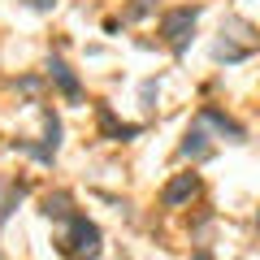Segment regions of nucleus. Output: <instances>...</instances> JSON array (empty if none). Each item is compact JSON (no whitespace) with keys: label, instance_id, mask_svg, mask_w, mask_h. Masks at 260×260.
Instances as JSON below:
<instances>
[{"label":"nucleus","instance_id":"obj_13","mask_svg":"<svg viewBox=\"0 0 260 260\" xmlns=\"http://www.w3.org/2000/svg\"><path fill=\"white\" fill-rule=\"evenodd\" d=\"M143 13H148V0H135V5H130V13H126V18H143Z\"/></svg>","mask_w":260,"mask_h":260},{"label":"nucleus","instance_id":"obj_3","mask_svg":"<svg viewBox=\"0 0 260 260\" xmlns=\"http://www.w3.org/2000/svg\"><path fill=\"white\" fill-rule=\"evenodd\" d=\"M13 148H22V152H30L35 160L52 165L56 148H61V121H56V113H44V143H13Z\"/></svg>","mask_w":260,"mask_h":260},{"label":"nucleus","instance_id":"obj_11","mask_svg":"<svg viewBox=\"0 0 260 260\" xmlns=\"http://www.w3.org/2000/svg\"><path fill=\"white\" fill-rule=\"evenodd\" d=\"M213 56L230 65V61H243V56H247V48H243V44H230V39H221V44L213 48Z\"/></svg>","mask_w":260,"mask_h":260},{"label":"nucleus","instance_id":"obj_5","mask_svg":"<svg viewBox=\"0 0 260 260\" xmlns=\"http://www.w3.org/2000/svg\"><path fill=\"white\" fill-rule=\"evenodd\" d=\"M195 191H200V178H195V174H178L174 182L165 186V195H160V200H165V208H178V204H186Z\"/></svg>","mask_w":260,"mask_h":260},{"label":"nucleus","instance_id":"obj_7","mask_svg":"<svg viewBox=\"0 0 260 260\" xmlns=\"http://www.w3.org/2000/svg\"><path fill=\"white\" fill-rule=\"evenodd\" d=\"M182 156H191V160H204V156H208V135H204V126L186 130V139H182Z\"/></svg>","mask_w":260,"mask_h":260},{"label":"nucleus","instance_id":"obj_8","mask_svg":"<svg viewBox=\"0 0 260 260\" xmlns=\"http://www.w3.org/2000/svg\"><path fill=\"white\" fill-rule=\"evenodd\" d=\"M44 217H52V221H70V217H74V208H70V195H65V191L48 195V200H44Z\"/></svg>","mask_w":260,"mask_h":260},{"label":"nucleus","instance_id":"obj_12","mask_svg":"<svg viewBox=\"0 0 260 260\" xmlns=\"http://www.w3.org/2000/svg\"><path fill=\"white\" fill-rule=\"evenodd\" d=\"M18 87H22V91H26V95H35V91H39V78H35V74H26V78H22V83H18Z\"/></svg>","mask_w":260,"mask_h":260},{"label":"nucleus","instance_id":"obj_15","mask_svg":"<svg viewBox=\"0 0 260 260\" xmlns=\"http://www.w3.org/2000/svg\"><path fill=\"white\" fill-rule=\"evenodd\" d=\"M52 5H56V0H35V9H44V13L52 9Z\"/></svg>","mask_w":260,"mask_h":260},{"label":"nucleus","instance_id":"obj_9","mask_svg":"<svg viewBox=\"0 0 260 260\" xmlns=\"http://www.w3.org/2000/svg\"><path fill=\"white\" fill-rule=\"evenodd\" d=\"M204 121H213V126L221 130V135H230L234 143H243V126H239V121H230L221 109H204Z\"/></svg>","mask_w":260,"mask_h":260},{"label":"nucleus","instance_id":"obj_6","mask_svg":"<svg viewBox=\"0 0 260 260\" xmlns=\"http://www.w3.org/2000/svg\"><path fill=\"white\" fill-rule=\"evenodd\" d=\"M48 78H52V83L61 87V95H70V100H78V95H83V87H78L74 70H70L61 56H52V61H48Z\"/></svg>","mask_w":260,"mask_h":260},{"label":"nucleus","instance_id":"obj_10","mask_svg":"<svg viewBox=\"0 0 260 260\" xmlns=\"http://www.w3.org/2000/svg\"><path fill=\"white\" fill-rule=\"evenodd\" d=\"M26 191H30V186H26V182H13V186H9V191L0 195V221H5V217H9V213H13V208H18V204H22V195H26Z\"/></svg>","mask_w":260,"mask_h":260},{"label":"nucleus","instance_id":"obj_2","mask_svg":"<svg viewBox=\"0 0 260 260\" xmlns=\"http://www.w3.org/2000/svg\"><path fill=\"white\" fill-rule=\"evenodd\" d=\"M195 18H200V9H169L165 18H160V35H165V44L174 48V56L186 52L191 30H195Z\"/></svg>","mask_w":260,"mask_h":260},{"label":"nucleus","instance_id":"obj_1","mask_svg":"<svg viewBox=\"0 0 260 260\" xmlns=\"http://www.w3.org/2000/svg\"><path fill=\"white\" fill-rule=\"evenodd\" d=\"M70 230H65V239L56 243V251H61V256H74V260H87V256H95V251H100V225L95 221H87V217H70Z\"/></svg>","mask_w":260,"mask_h":260},{"label":"nucleus","instance_id":"obj_4","mask_svg":"<svg viewBox=\"0 0 260 260\" xmlns=\"http://www.w3.org/2000/svg\"><path fill=\"white\" fill-rule=\"evenodd\" d=\"M95 117H100V135H104V139L126 143V139H135V135H139V126H135V121H117V117H113L109 104H95Z\"/></svg>","mask_w":260,"mask_h":260},{"label":"nucleus","instance_id":"obj_14","mask_svg":"<svg viewBox=\"0 0 260 260\" xmlns=\"http://www.w3.org/2000/svg\"><path fill=\"white\" fill-rule=\"evenodd\" d=\"M152 100H156V83H143V104L152 109Z\"/></svg>","mask_w":260,"mask_h":260}]
</instances>
